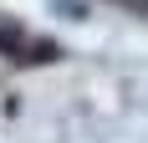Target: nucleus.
I'll use <instances>...</instances> for the list:
<instances>
[{"label": "nucleus", "instance_id": "obj_1", "mask_svg": "<svg viewBox=\"0 0 148 143\" xmlns=\"http://www.w3.org/2000/svg\"><path fill=\"white\" fill-rule=\"evenodd\" d=\"M56 56H61L56 41H31L26 51H21V61H56Z\"/></svg>", "mask_w": 148, "mask_h": 143}, {"label": "nucleus", "instance_id": "obj_2", "mask_svg": "<svg viewBox=\"0 0 148 143\" xmlns=\"http://www.w3.org/2000/svg\"><path fill=\"white\" fill-rule=\"evenodd\" d=\"M56 10H61V15H72V21H82V15H87L82 5H77V0H56Z\"/></svg>", "mask_w": 148, "mask_h": 143}]
</instances>
